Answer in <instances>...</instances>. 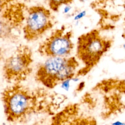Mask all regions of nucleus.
Here are the masks:
<instances>
[{"instance_id":"obj_1","label":"nucleus","mask_w":125,"mask_h":125,"mask_svg":"<svg viewBox=\"0 0 125 125\" xmlns=\"http://www.w3.org/2000/svg\"><path fill=\"white\" fill-rule=\"evenodd\" d=\"M7 120L21 122L38 114H53L63 102V96L43 86L31 87L22 83L11 84L1 93Z\"/></svg>"},{"instance_id":"obj_2","label":"nucleus","mask_w":125,"mask_h":125,"mask_svg":"<svg viewBox=\"0 0 125 125\" xmlns=\"http://www.w3.org/2000/svg\"><path fill=\"white\" fill-rule=\"evenodd\" d=\"M104 31L99 27L95 28L78 38L75 57L83 66L77 70L74 79L87 75L112 47L114 38L105 34Z\"/></svg>"},{"instance_id":"obj_3","label":"nucleus","mask_w":125,"mask_h":125,"mask_svg":"<svg viewBox=\"0 0 125 125\" xmlns=\"http://www.w3.org/2000/svg\"><path fill=\"white\" fill-rule=\"evenodd\" d=\"M79 65L74 56L48 58L37 67L35 79L42 86L52 90L74 79Z\"/></svg>"},{"instance_id":"obj_4","label":"nucleus","mask_w":125,"mask_h":125,"mask_svg":"<svg viewBox=\"0 0 125 125\" xmlns=\"http://www.w3.org/2000/svg\"><path fill=\"white\" fill-rule=\"evenodd\" d=\"M90 92L101 98L105 114H115L124 110V79L109 78L103 79L97 83Z\"/></svg>"},{"instance_id":"obj_5","label":"nucleus","mask_w":125,"mask_h":125,"mask_svg":"<svg viewBox=\"0 0 125 125\" xmlns=\"http://www.w3.org/2000/svg\"><path fill=\"white\" fill-rule=\"evenodd\" d=\"M33 52L27 45L21 44L7 57L2 67L3 76L11 84L22 83L32 72Z\"/></svg>"},{"instance_id":"obj_6","label":"nucleus","mask_w":125,"mask_h":125,"mask_svg":"<svg viewBox=\"0 0 125 125\" xmlns=\"http://www.w3.org/2000/svg\"><path fill=\"white\" fill-rule=\"evenodd\" d=\"M54 21L50 9L41 5L28 6L22 29L24 39L33 42L41 38L52 28Z\"/></svg>"},{"instance_id":"obj_7","label":"nucleus","mask_w":125,"mask_h":125,"mask_svg":"<svg viewBox=\"0 0 125 125\" xmlns=\"http://www.w3.org/2000/svg\"><path fill=\"white\" fill-rule=\"evenodd\" d=\"M73 31L64 25L53 30L39 45L40 55L48 58L67 57L73 52Z\"/></svg>"},{"instance_id":"obj_8","label":"nucleus","mask_w":125,"mask_h":125,"mask_svg":"<svg viewBox=\"0 0 125 125\" xmlns=\"http://www.w3.org/2000/svg\"><path fill=\"white\" fill-rule=\"evenodd\" d=\"M72 2V0H50L48 1V5L50 10L54 12H58L62 6L69 5Z\"/></svg>"}]
</instances>
